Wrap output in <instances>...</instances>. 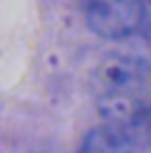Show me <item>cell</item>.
Listing matches in <instances>:
<instances>
[{
  "mask_svg": "<svg viewBox=\"0 0 151 153\" xmlns=\"http://www.w3.org/2000/svg\"><path fill=\"white\" fill-rule=\"evenodd\" d=\"M94 103L105 124L128 134L151 124V61L130 54L101 57L90 76Z\"/></svg>",
  "mask_w": 151,
  "mask_h": 153,
  "instance_id": "cell-1",
  "label": "cell"
},
{
  "mask_svg": "<svg viewBox=\"0 0 151 153\" xmlns=\"http://www.w3.org/2000/svg\"><path fill=\"white\" fill-rule=\"evenodd\" d=\"M147 0H82L86 25L101 38L119 40L140 31Z\"/></svg>",
  "mask_w": 151,
  "mask_h": 153,
  "instance_id": "cell-2",
  "label": "cell"
},
{
  "mask_svg": "<svg viewBox=\"0 0 151 153\" xmlns=\"http://www.w3.org/2000/svg\"><path fill=\"white\" fill-rule=\"evenodd\" d=\"M78 153H136L132 134L113 124H103L84 136Z\"/></svg>",
  "mask_w": 151,
  "mask_h": 153,
  "instance_id": "cell-3",
  "label": "cell"
},
{
  "mask_svg": "<svg viewBox=\"0 0 151 153\" xmlns=\"http://www.w3.org/2000/svg\"><path fill=\"white\" fill-rule=\"evenodd\" d=\"M147 2H151V0H147Z\"/></svg>",
  "mask_w": 151,
  "mask_h": 153,
  "instance_id": "cell-4",
  "label": "cell"
}]
</instances>
